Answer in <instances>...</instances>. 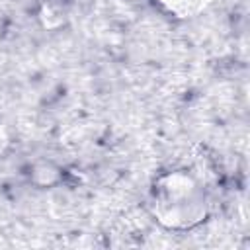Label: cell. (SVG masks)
Here are the masks:
<instances>
[{
    "mask_svg": "<svg viewBox=\"0 0 250 250\" xmlns=\"http://www.w3.org/2000/svg\"><path fill=\"white\" fill-rule=\"evenodd\" d=\"M152 213L168 229H191L207 215L205 189L188 172H170L152 188Z\"/></svg>",
    "mask_w": 250,
    "mask_h": 250,
    "instance_id": "1",
    "label": "cell"
},
{
    "mask_svg": "<svg viewBox=\"0 0 250 250\" xmlns=\"http://www.w3.org/2000/svg\"><path fill=\"white\" fill-rule=\"evenodd\" d=\"M160 10L176 18H193L201 14L211 0H154Z\"/></svg>",
    "mask_w": 250,
    "mask_h": 250,
    "instance_id": "2",
    "label": "cell"
}]
</instances>
